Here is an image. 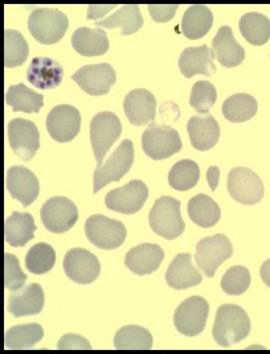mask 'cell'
<instances>
[{
	"label": "cell",
	"instance_id": "obj_1",
	"mask_svg": "<svg viewBox=\"0 0 270 354\" xmlns=\"http://www.w3.org/2000/svg\"><path fill=\"white\" fill-rule=\"evenodd\" d=\"M251 329V319L240 306L224 304L218 309L213 335L220 346L229 347L238 344L249 335Z\"/></svg>",
	"mask_w": 270,
	"mask_h": 354
},
{
	"label": "cell",
	"instance_id": "obj_2",
	"mask_svg": "<svg viewBox=\"0 0 270 354\" xmlns=\"http://www.w3.org/2000/svg\"><path fill=\"white\" fill-rule=\"evenodd\" d=\"M180 201L171 196L156 199L149 212V225L156 234L173 241L184 233L185 224L180 214Z\"/></svg>",
	"mask_w": 270,
	"mask_h": 354
},
{
	"label": "cell",
	"instance_id": "obj_3",
	"mask_svg": "<svg viewBox=\"0 0 270 354\" xmlns=\"http://www.w3.org/2000/svg\"><path fill=\"white\" fill-rule=\"evenodd\" d=\"M68 19L64 12L51 8H37L28 17V30L42 44H57L66 35Z\"/></svg>",
	"mask_w": 270,
	"mask_h": 354
},
{
	"label": "cell",
	"instance_id": "obj_4",
	"mask_svg": "<svg viewBox=\"0 0 270 354\" xmlns=\"http://www.w3.org/2000/svg\"><path fill=\"white\" fill-rule=\"evenodd\" d=\"M142 149L153 160H162L177 153L182 149L180 133L169 125L151 123L142 134Z\"/></svg>",
	"mask_w": 270,
	"mask_h": 354
},
{
	"label": "cell",
	"instance_id": "obj_5",
	"mask_svg": "<svg viewBox=\"0 0 270 354\" xmlns=\"http://www.w3.org/2000/svg\"><path fill=\"white\" fill-rule=\"evenodd\" d=\"M84 230L88 241L100 250H115L126 241L127 232L122 221L102 214L87 218Z\"/></svg>",
	"mask_w": 270,
	"mask_h": 354
},
{
	"label": "cell",
	"instance_id": "obj_6",
	"mask_svg": "<svg viewBox=\"0 0 270 354\" xmlns=\"http://www.w3.org/2000/svg\"><path fill=\"white\" fill-rule=\"evenodd\" d=\"M122 132V122L113 112L102 111L93 116L90 122V142L97 167H102V160Z\"/></svg>",
	"mask_w": 270,
	"mask_h": 354
},
{
	"label": "cell",
	"instance_id": "obj_7",
	"mask_svg": "<svg viewBox=\"0 0 270 354\" xmlns=\"http://www.w3.org/2000/svg\"><path fill=\"white\" fill-rule=\"evenodd\" d=\"M135 161V149L133 141L124 140L120 143L107 159L104 167H97L93 174V194H97L102 188L113 181L122 178L133 167Z\"/></svg>",
	"mask_w": 270,
	"mask_h": 354
},
{
	"label": "cell",
	"instance_id": "obj_8",
	"mask_svg": "<svg viewBox=\"0 0 270 354\" xmlns=\"http://www.w3.org/2000/svg\"><path fill=\"white\" fill-rule=\"evenodd\" d=\"M233 253L231 241L226 235L205 237L196 244L195 261L207 277H213L220 264L231 259Z\"/></svg>",
	"mask_w": 270,
	"mask_h": 354
},
{
	"label": "cell",
	"instance_id": "obj_9",
	"mask_svg": "<svg viewBox=\"0 0 270 354\" xmlns=\"http://www.w3.org/2000/svg\"><path fill=\"white\" fill-rule=\"evenodd\" d=\"M227 190L234 201L244 205H256L264 196L260 177L247 167H235L229 171Z\"/></svg>",
	"mask_w": 270,
	"mask_h": 354
},
{
	"label": "cell",
	"instance_id": "obj_10",
	"mask_svg": "<svg viewBox=\"0 0 270 354\" xmlns=\"http://www.w3.org/2000/svg\"><path fill=\"white\" fill-rule=\"evenodd\" d=\"M209 304L203 297H193L184 300L174 313L173 322L176 329L185 336H196L206 326Z\"/></svg>",
	"mask_w": 270,
	"mask_h": 354
},
{
	"label": "cell",
	"instance_id": "obj_11",
	"mask_svg": "<svg viewBox=\"0 0 270 354\" xmlns=\"http://www.w3.org/2000/svg\"><path fill=\"white\" fill-rule=\"evenodd\" d=\"M44 227L53 233L68 232L78 219V209L73 201L64 196L49 198L40 210Z\"/></svg>",
	"mask_w": 270,
	"mask_h": 354
},
{
	"label": "cell",
	"instance_id": "obj_12",
	"mask_svg": "<svg viewBox=\"0 0 270 354\" xmlns=\"http://www.w3.org/2000/svg\"><path fill=\"white\" fill-rule=\"evenodd\" d=\"M148 194V187L144 181L133 179L122 187L110 190L106 196V205L113 212L135 214L142 209Z\"/></svg>",
	"mask_w": 270,
	"mask_h": 354
},
{
	"label": "cell",
	"instance_id": "obj_13",
	"mask_svg": "<svg viewBox=\"0 0 270 354\" xmlns=\"http://www.w3.org/2000/svg\"><path fill=\"white\" fill-rule=\"evenodd\" d=\"M81 127V115L73 105H57L49 111L46 129L50 138L57 142H69L77 138Z\"/></svg>",
	"mask_w": 270,
	"mask_h": 354
},
{
	"label": "cell",
	"instance_id": "obj_14",
	"mask_svg": "<svg viewBox=\"0 0 270 354\" xmlns=\"http://www.w3.org/2000/svg\"><path fill=\"white\" fill-rule=\"evenodd\" d=\"M78 86L89 95L100 96L109 93L115 84V68L108 64L84 66L71 76Z\"/></svg>",
	"mask_w": 270,
	"mask_h": 354
},
{
	"label": "cell",
	"instance_id": "obj_15",
	"mask_svg": "<svg viewBox=\"0 0 270 354\" xmlns=\"http://www.w3.org/2000/svg\"><path fill=\"white\" fill-rule=\"evenodd\" d=\"M8 133L11 149L22 160L32 158L39 149V131L30 120L23 118L11 120Z\"/></svg>",
	"mask_w": 270,
	"mask_h": 354
},
{
	"label": "cell",
	"instance_id": "obj_16",
	"mask_svg": "<svg viewBox=\"0 0 270 354\" xmlns=\"http://www.w3.org/2000/svg\"><path fill=\"white\" fill-rule=\"evenodd\" d=\"M64 270L73 281L90 284L99 277L102 266L93 253L84 248H73L64 257Z\"/></svg>",
	"mask_w": 270,
	"mask_h": 354
},
{
	"label": "cell",
	"instance_id": "obj_17",
	"mask_svg": "<svg viewBox=\"0 0 270 354\" xmlns=\"http://www.w3.org/2000/svg\"><path fill=\"white\" fill-rule=\"evenodd\" d=\"M6 188L12 198L23 206H29L39 197V181L30 169L19 165L8 170Z\"/></svg>",
	"mask_w": 270,
	"mask_h": 354
},
{
	"label": "cell",
	"instance_id": "obj_18",
	"mask_svg": "<svg viewBox=\"0 0 270 354\" xmlns=\"http://www.w3.org/2000/svg\"><path fill=\"white\" fill-rule=\"evenodd\" d=\"M155 95L147 89H133L127 93L124 102L127 120L136 127L148 124L156 116Z\"/></svg>",
	"mask_w": 270,
	"mask_h": 354
},
{
	"label": "cell",
	"instance_id": "obj_19",
	"mask_svg": "<svg viewBox=\"0 0 270 354\" xmlns=\"http://www.w3.org/2000/svg\"><path fill=\"white\" fill-rule=\"evenodd\" d=\"M165 253L158 244L142 243L126 253L124 263L136 275L151 274L160 268Z\"/></svg>",
	"mask_w": 270,
	"mask_h": 354
},
{
	"label": "cell",
	"instance_id": "obj_20",
	"mask_svg": "<svg viewBox=\"0 0 270 354\" xmlns=\"http://www.w3.org/2000/svg\"><path fill=\"white\" fill-rule=\"evenodd\" d=\"M213 50L203 44L202 46L187 47L178 59L180 73L186 78L193 77L196 75L213 76L216 71L213 64Z\"/></svg>",
	"mask_w": 270,
	"mask_h": 354
},
{
	"label": "cell",
	"instance_id": "obj_21",
	"mask_svg": "<svg viewBox=\"0 0 270 354\" xmlns=\"http://www.w3.org/2000/svg\"><path fill=\"white\" fill-rule=\"evenodd\" d=\"M26 78L37 88L53 89L61 84L64 68L52 58L35 57L29 64Z\"/></svg>",
	"mask_w": 270,
	"mask_h": 354
},
{
	"label": "cell",
	"instance_id": "obj_22",
	"mask_svg": "<svg viewBox=\"0 0 270 354\" xmlns=\"http://www.w3.org/2000/svg\"><path fill=\"white\" fill-rule=\"evenodd\" d=\"M211 50L214 58L227 68L240 66L245 58L244 48L236 41L231 28L227 26L218 29L211 44Z\"/></svg>",
	"mask_w": 270,
	"mask_h": 354
},
{
	"label": "cell",
	"instance_id": "obj_23",
	"mask_svg": "<svg viewBox=\"0 0 270 354\" xmlns=\"http://www.w3.org/2000/svg\"><path fill=\"white\" fill-rule=\"evenodd\" d=\"M46 301L41 286L37 283L28 284L26 288L15 291L8 299V313L13 317H30L39 315Z\"/></svg>",
	"mask_w": 270,
	"mask_h": 354
},
{
	"label": "cell",
	"instance_id": "obj_24",
	"mask_svg": "<svg viewBox=\"0 0 270 354\" xmlns=\"http://www.w3.org/2000/svg\"><path fill=\"white\" fill-rule=\"evenodd\" d=\"M187 132L194 149L206 151L218 142L220 127L213 115H194L187 122Z\"/></svg>",
	"mask_w": 270,
	"mask_h": 354
},
{
	"label": "cell",
	"instance_id": "obj_25",
	"mask_svg": "<svg viewBox=\"0 0 270 354\" xmlns=\"http://www.w3.org/2000/svg\"><path fill=\"white\" fill-rule=\"evenodd\" d=\"M165 280L171 288L180 290L198 286L202 281V275L193 266L191 255L180 253L171 261Z\"/></svg>",
	"mask_w": 270,
	"mask_h": 354
},
{
	"label": "cell",
	"instance_id": "obj_26",
	"mask_svg": "<svg viewBox=\"0 0 270 354\" xmlns=\"http://www.w3.org/2000/svg\"><path fill=\"white\" fill-rule=\"evenodd\" d=\"M71 44L77 53L87 57L104 55L109 48L106 32L100 28H77L71 37Z\"/></svg>",
	"mask_w": 270,
	"mask_h": 354
},
{
	"label": "cell",
	"instance_id": "obj_27",
	"mask_svg": "<svg viewBox=\"0 0 270 354\" xmlns=\"http://www.w3.org/2000/svg\"><path fill=\"white\" fill-rule=\"evenodd\" d=\"M37 225L28 212H15L4 223L6 241L12 248H22L35 237Z\"/></svg>",
	"mask_w": 270,
	"mask_h": 354
},
{
	"label": "cell",
	"instance_id": "obj_28",
	"mask_svg": "<svg viewBox=\"0 0 270 354\" xmlns=\"http://www.w3.org/2000/svg\"><path fill=\"white\" fill-rule=\"evenodd\" d=\"M213 12L207 6L193 4L187 8L182 17V33L189 39H200L213 28Z\"/></svg>",
	"mask_w": 270,
	"mask_h": 354
},
{
	"label": "cell",
	"instance_id": "obj_29",
	"mask_svg": "<svg viewBox=\"0 0 270 354\" xmlns=\"http://www.w3.org/2000/svg\"><path fill=\"white\" fill-rule=\"evenodd\" d=\"M144 26V19L136 4H126L106 19L95 22L97 28H120V35H131Z\"/></svg>",
	"mask_w": 270,
	"mask_h": 354
},
{
	"label": "cell",
	"instance_id": "obj_30",
	"mask_svg": "<svg viewBox=\"0 0 270 354\" xmlns=\"http://www.w3.org/2000/svg\"><path fill=\"white\" fill-rule=\"evenodd\" d=\"M187 212L193 223L200 227H213L222 217L220 205L206 194L193 196L187 205Z\"/></svg>",
	"mask_w": 270,
	"mask_h": 354
},
{
	"label": "cell",
	"instance_id": "obj_31",
	"mask_svg": "<svg viewBox=\"0 0 270 354\" xmlns=\"http://www.w3.org/2000/svg\"><path fill=\"white\" fill-rule=\"evenodd\" d=\"M222 109L229 122L240 123L251 120L258 112V105L251 94L236 93L224 100Z\"/></svg>",
	"mask_w": 270,
	"mask_h": 354
},
{
	"label": "cell",
	"instance_id": "obj_32",
	"mask_svg": "<svg viewBox=\"0 0 270 354\" xmlns=\"http://www.w3.org/2000/svg\"><path fill=\"white\" fill-rule=\"evenodd\" d=\"M240 30L252 46H263L270 39V19L262 13H245L240 20Z\"/></svg>",
	"mask_w": 270,
	"mask_h": 354
},
{
	"label": "cell",
	"instance_id": "obj_33",
	"mask_svg": "<svg viewBox=\"0 0 270 354\" xmlns=\"http://www.w3.org/2000/svg\"><path fill=\"white\" fill-rule=\"evenodd\" d=\"M6 102L13 111L37 113L44 106V95L31 91L26 84H19L8 87Z\"/></svg>",
	"mask_w": 270,
	"mask_h": 354
},
{
	"label": "cell",
	"instance_id": "obj_34",
	"mask_svg": "<svg viewBox=\"0 0 270 354\" xmlns=\"http://www.w3.org/2000/svg\"><path fill=\"white\" fill-rule=\"evenodd\" d=\"M113 344L119 351H149L153 348V335L139 326H126L116 333Z\"/></svg>",
	"mask_w": 270,
	"mask_h": 354
},
{
	"label": "cell",
	"instance_id": "obj_35",
	"mask_svg": "<svg viewBox=\"0 0 270 354\" xmlns=\"http://www.w3.org/2000/svg\"><path fill=\"white\" fill-rule=\"evenodd\" d=\"M44 335V329L39 324H19L6 331L4 344L8 349H29L39 344Z\"/></svg>",
	"mask_w": 270,
	"mask_h": 354
},
{
	"label": "cell",
	"instance_id": "obj_36",
	"mask_svg": "<svg viewBox=\"0 0 270 354\" xmlns=\"http://www.w3.org/2000/svg\"><path fill=\"white\" fill-rule=\"evenodd\" d=\"M200 170L197 163L191 159H182L171 168L168 174V183L173 189L186 192L197 185Z\"/></svg>",
	"mask_w": 270,
	"mask_h": 354
},
{
	"label": "cell",
	"instance_id": "obj_37",
	"mask_svg": "<svg viewBox=\"0 0 270 354\" xmlns=\"http://www.w3.org/2000/svg\"><path fill=\"white\" fill-rule=\"evenodd\" d=\"M28 41L19 31L6 29L4 31V66L6 68L20 66L28 59Z\"/></svg>",
	"mask_w": 270,
	"mask_h": 354
},
{
	"label": "cell",
	"instance_id": "obj_38",
	"mask_svg": "<svg viewBox=\"0 0 270 354\" xmlns=\"http://www.w3.org/2000/svg\"><path fill=\"white\" fill-rule=\"evenodd\" d=\"M55 259L57 255L52 246L46 243H37L26 254V268L33 274H44L52 270Z\"/></svg>",
	"mask_w": 270,
	"mask_h": 354
},
{
	"label": "cell",
	"instance_id": "obj_39",
	"mask_svg": "<svg viewBox=\"0 0 270 354\" xmlns=\"http://www.w3.org/2000/svg\"><path fill=\"white\" fill-rule=\"evenodd\" d=\"M218 98L215 86L211 82L200 80L193 84L189 104L200 114L209 113Z\"/></svg>",
	"mask_w": 270,
	"mask_h": 354
},
{
	"label": "cell",
	"instance_id": "obj_40",
	"mask_svg": "<svg viewBox=\"0 0 270 354\" xmlns=\"http://www.w3.org/2000/svg\"><path fill=\"white\" fill-rule=\"evenodd\" d=\"M251 275L247 268L242 266L229 268L222 279V288L226 295H242L251 286Z\"/></svg>",
	"mask_w": 270,
	"mask_h": 354
},
{
	"label": "cell",
	"instance_id": "obj_41",
	"mask_svg": "<svg viewBox=\"0 0 270 354\" xmlns=\"http://www.w3.org/2000/svg\"><path fill=\"white\" fill-rule=\"evenodd\" d=\"M28 277L19 266V259L10 253L4 254V286L10 291L19 290Z\"/></svg>",
	"mask_w": 270,
	"mask_h": 354
},
{
	"label": "cell",
	"instance_id": "obj_42",
	"mask_svg": "<svg viewBox=\"0 0 270 354\" xmlns=\"http://www.w3.org/2000/svg\"><path fill=\"white\" fill-rule=\"evenodd\" d=\"M178 4H149L148 10L156 22L171 21L177 10Z\"/></svg>",
	"mask_w": 270,
	"mask_h": 354
},
{
	"label": "cell",
	"instance_id": "obj_43",
	"mask_svg": "<svg viewBox=\"0 0 270 354\" xmlns=\"http://www.w3.org/2000/svg\"><path fill=\"white\" fill-rule=\"evenodd\" d=\"M57 348L60 351H68V349H84L90 351L91 346L86 338L82 336L69 333L66 335L58 342Z\"/></svg>",
	"mask_w": 270,
	"mask_h": 354
},
{
	"label": "cell",
	"instance_id": "obj_44",
	"mask_svg": "<svg viewBox=\"0 0 270 354\" xmlns=\"http://www.w3.org/2000/svg\"><path fill=\"white\" fill-rule=\"evenodd\" d=\"M115 4L113 6H88V15H87V19H97L106 15L108 11L113 10L115 8Z\"/></svg>",
	"mask_w": 270,
	"mask_h": 354
},
{
	"label": "cell",
	"instance_id": "obj_45",
	"mask_svg": "<svg viewBox=\"0 0 270 354\" xmlns=\"http://www.w3.org/2000/svg\"><path fill=\"white\" fill-rule=\"evenodd\" d=\"M260 277L263 282L270 288V259L263 262L260 268Z\"/></svg>",
	"mask_w": 270,
	"mask_h": 354
}]
</instances>
